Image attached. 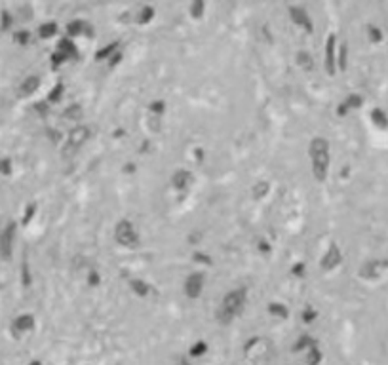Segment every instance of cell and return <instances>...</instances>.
<instances>
[{
	"instance_id": "obj_2",
	"label": "cell",
	"mask_w": 388,
	"mask_h": 365,
	"mask_svg": "<svg viewBox=\"0 0 388 365\" xmlns=\"http://www.w3.org/2000/svg\"><path fill=\"white\" fill-rule=\"evenodd\" d=\"M0 172H4V173L10 172V162H8V160L0 162Z\"/></svg>"
},
{
	"instance_id": "obj_1",
	"label": "cell",
	"mask_w": 388,
	"mask_h": 365,
	"mask_svg": "<svg viewBox=\"0 0 388 365\" xmlns=\"http://www.w3.org/2000/svg\"><path fill=\"white\" fill-rule=\"evenodd\" d=\"M11 238H13V225H10L8 228H4V232H2V236H0V251H2L4 257H10Z\"/></svg>"
}]
</instances>
